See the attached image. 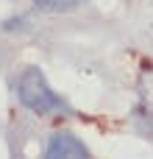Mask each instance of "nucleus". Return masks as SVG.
I'll list each match as a JSON object with an SVG mask.
<instances>
[{
	"label": "nucleus",
	"instance_id": "nucleus-4",
	"mask_svg": "<svg viewBox=\"0 0 153 159\" xmlns=\"http://www.w3.org/2000/svg\"><path fill=\"white\" fill-rule=\"evenodd\" d=\"M86 0H33V8L36 11H45V14H70L75 8H81Z\"/></svg>",
	"mask_w": 153,
	"mask_h": 159
},
{
	"label": "nucleus",
	"instance_id": "nucleus-1",
	"mask_svg": "<svg viewBox=\"0 0 153 159\" xmlns=\"http://www.w3.org/2000/svg\"><path fill=\"white\" fill-rule=\"evenodd\" d=\"M17 95H20V103L36 115H50V112H59L64 109V101L50 89L47 78L42 75L39 67H28L20 81H17Z\"/></svg>",
	"mask_w": 153,
	"mask_h": 159
},
{
	"label": "nucleus",
	"instance_id": "nucleus-3",
	"mask_svg": "<svg viewBox=\"0 0 153 159\" xmlns=\"http://www.w3.org/2000/svg\"><path fill=\"white\" fill-rule=\"evenodd\" d=\"M137 92H139L145 115L153 120V61H142L139 75H137Z\"/></svg>",
	"mask_w": 153,
	"mask_h": 159
},
{
	"label": "nucleus",
	"instance_id": "nucleus-2",
	"mask_svg": "<svg viewBox=\"0 0 153 159\" xmlns=\"http://www.w3.org/2000/svg\"><path fill=\"white\" fill-rule=\"evenodd\" d=\"M45 159H89V154L75 134L59 131V134L50 137V143L45 148Z\"/></svg>",
	"mask_w": 153,
	"mask_h": 159
}]
</instances>
